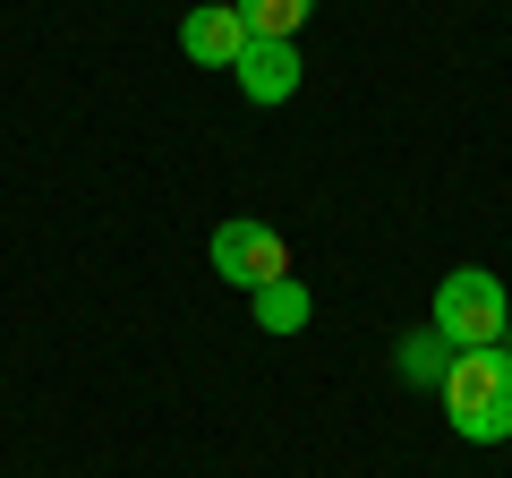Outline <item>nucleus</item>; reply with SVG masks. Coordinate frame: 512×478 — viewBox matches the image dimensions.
<instances>
[{"instance_id":"6","label":"nucleus","mask_w":512,"mask_h":478,"mask_svg":"<svg viewBox=\"0 0 512 478\" xmlns=\"http://www.w3.org/2000/svg\"><path fill=\"white\" fill-rule=\"evenodd\" d=\"M239 9V26H248V35H265V43H291L299 26L316 18V0H231Z\"/></svg>"},{"instance_id":"4","label":"nucleus","mask_w":512,"mask_h":478,"mask_svg":"<svg viewBox=\"0 0 512 478\" xmlns=\"http://www.w3.org/2000/svg\"><path fill=\"white\" fill-rule=\"evenodd\" d=\"M299 69H308L299 43H265V35H248V52L231 60V77H239L248 103H291V94H299Z\"/></svg>"},{"instance_id":"3","label":"nucleus","mask_w":512,"mask_h":478,"mask_svg":"<svg viewBox=\"0 0 512 478\" xmlns=\"http://www.w3.org/2000/svg\"><path fill=\"white\" fill-rule=\"evenodd\" d=\"M214 274L231 282V291H265V282L291 274V248H282L274 222H222L214 231Z\"/></svg>"},{"instance_id":"7","label":"nucleus","mask_w":512,"mask_h":478,"mask_svg":"<svg viewBox=\"0 0 512 478\" xmlns=\"http://www.w3.org/2000/svg\"><path fill=\"white\" fill-rule=\"evenodd\" d=\"M248 299H256V325H265V333H299V325H308V282H299V274L265 282V291H248Z\"/></svg>"},{"instance_id":"1","label":"nucleus","mask_w":512,"mask_h":478,"mask_svg":"<svg viewBox=\"0 0 512 478\" xmlns=\"http://www.w3.org/2000/svg\"><path fill=\"white\" fill-rule=\"evenodd\" d=\"M444 419L461 444H504L512 436V350H453L444 368Z\"/></svg>"},{"instance_id":"8","label":"nucleus","mask_w":512,"mask_h":478,"mask_svg":"<svg viewBox=\"0 0 512 478\" xmlns=\"http://www.w3.org/2000/svg\"><path fill=\"white\" fill-rule=\"evenodd\" d=\"M444 368H453V342H444L436 325L402 342V376H410V385H444Z\"/></svg>"},{"instance_id":"5","label":"nucleus","mask_w":512,"mask_h":478,"mask_svg":"<svg viewBox=\"0 0 512 478\" xmlns=\"http://www.w3.org/2000/svg\"><path fill=\"white\" fill-rule=\"evenodd\" d=\"M180 52H188V60H205V69H231V60L248 52V26H239V9H231V0H214V9H188Z\"/></svg>"},{"instance_id":"2","label":"nucleus","mask_w":512,"mask_h":478,"mask_svg":"<svg viewBox=\"0 0 512 478\" xmlns=\"http://www.w3.org/2000/svg\"><path fill=\"white\" fill-rule=\"evenodd\" d=\"M504 316H512V299L487 265H461V274L436 282V333L453 350H495L504 342Z\"/></svg>"},{"instance_id":"9","label":"nucleus","mask_w":512,"mask_h":478,"mask_svg":"<svg viewBox=\"0 0 512 478\" xmlns=\"http://www.w3.org/2000/svg\"><path fill=\"white\" fill-rule=\"evenodd\" d=\"M504 350H512V316H504Z\"/></svg>"}]
</instances>
